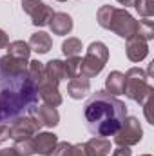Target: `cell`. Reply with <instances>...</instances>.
Returning <instances> with one entry per match:
<instances>
[{
    "instance_id": "cell-20",
    "label": "cell",
    "mask_w": 154,
    "mask_h": 156,
    "mask_svg": "<svg viewBox=\"0 0 154 156\" xmlns=\"http://www.w3.org/2000/svg\"><path fill=\"white\" fill-rule=\"evenodd\" d=\"M45 76L54 80V82H60L62 78H65V71H64V62L60 60H51L47 66H45Z\"/></svg>"
},
{
    "instance_id": "cell-16",
    "label": "cell",
    "mask_w": 154,
    "mask_h": 156,
    "mask_svg": "<svg viewBox=\"0 0 154 156\" xmlns=\"http://www.w3.org/2000/svg\"><path fill=\"white\" fill-rule=\"evenodd\" d=\"M47 156H87L83 151V145H71V144H56L54 149Z\"/></svg>"
},
{
    "instance_id": "cell-11",
    "label": "cell",
    "mask_w": 154,
    "mask_h": 156,
    "mask_svg": "<svg viewBox=\"0 0 154 156\" xmlns=\"http://www.w3.org/2000/svg\"><path fill=\"white\" fill-rule=\"evenodd\" d=\"M149 49H147V40L140 38L138 35H134L132 38H129L127 42V56L132 62H140L147 56Z\"/></svg>"
},
{
    "instance_id": "cell-7",
    "label": "cell",
    "mask_w": 154,
    "mask_h": 156,
    "mask_svg": "<svg viewBox=\"0 0 154 156\" xmlns=\"http://www.w3.org/2000/svg\"><path fill=\"white\" fill-rule=\"evenodd\" d=\"M142 127H140V122H138V118H127L125 122H123V125L120 127V131L116 133V144L118 145H125V147H129V145H134V144H138L140 140H142Z\"/></svg>"
},
{
    "instance_id": "cell-9",
    "label": "cell",
    "mask_w": 154,
    "mask_h": 156,
    "mask_svg": "<svg viewBox=\"0 0 154 156\" xmlns=\"http://www.w3.org/2000/svg\"><path fill=\"white\" fill-rule=\"evenodd\" d=\"M38 96L45 102V105H51V107H56L62 104V96L58 93V82L51 80L44 75V78L40 80L38 83Z\"/></svg>"
},
{
    "instance_id": "cell-8",
    "label": "cell",
    "mask_w": 154,
    "mask_h": 156,
    "mask_svg": "<svg viewBox=\"0 0 154 156\" xmlns=\"http://www.w3.org/2000/svg\"><path fill=\"white\" fill-rule=\"evenodd\" d=\"M22 7L33 18L35 26H49V22L54 15L53 9L49 5H45L42 0H22Z\"/></svg>"
},
{
    "instance_id": "cell-4",
    "label": "cell",
    "mask_w": 154,
    "mask_h": 156,
    "mask_svg": "<svg viewBox=\"0 0 154 156\" xmlns=\"http://www.w3.org/2000/svg\"><path fill=\"white\" fill-rule=\"evenodd\" d=\"M123 94H127L131 100H134L138 104H145V100H151L152 87L147 83V76L143 71H140L138 67L129 69V73L125 75Z\"/></svg>"
},
{
    "instance_id": "cell-21",
    "label": "cell",
    "mask_w": 154,
    "mask_h": 156,
    "mask_svg": "<svg viewBox=\"0 0 154 156\" xmlns=\"http://www.w3.org/2000/svg\"><path fill=\"white\" fill-rule=\"evenodd\" d=\"M62 51H64V55H65L67 58L78 56V55L82 53V44H80L78 38H67L62 44Z\"/></svg>"
},
{
    "instance_id": "cell-14",
    "label": "cell",
    "mask_w": 154,
    "mask_h": 156,
    "mask_svg": "<svg viewBox=\"0 0 154 156\" xmlns=\"http://www.w3.org/2000/svg\"><path fill=\"white\" fill-rule=\"evenodd\" d=\"M83 151L87 156H107L111 151V144L103 138H98L94 136L93 140H89L85 145H83Z\"/></svg>"
},
{
    "instance_id": "cell-28",
    "label": "cell",
    "mask_w": 154,
    "mask_h": 156,
    "mask_svg": "<svg viewBox=\"0 0 154 156\" xmlns=\"http://www.w3.org/2000/svg\"><path fill=\"white\" fill-rule=\"evenodd\" d=\"M113 156H131V151H129V147H120L118 151H114Z\"/></svg>"
},
{
    "instance_id": "cell-23",
    "label": "cell",
    "mask_w": 154,
    "mask_h": 156,
    "mask_svg": "<svg viewBox=\"0 0 154 156\" xmlns=\"http://www.w3.org/2000/svg\"><path fill=\"white\" fill-rule=\"evenodd\" d=\"M140 38L143 40H151L154 35V27H152V20H149V18H143V20H140L138 22V33H136Z\"/></svg>"
},
{
    "instance_id": "cell-22",
    "label": "cell",
    "mask_w": 154,
    "mask_h": 156,
    "mask_svg": "<svg viewBox=\"0 0 154 156\" xmlns=\"http://www.w3.org/2000/svg\"><path fill=\"white\" fill-rule=\"evenodd\" d=\"M80 60L82 58H78V56H71V58H67V62L64 64V71H65V78H75L80 75Z\"/></svg>"
},
{
    "instance_id": "cell-29",
    "label": "cell",
    "mask_w": 154,
    "mask_h": 156,
    "mask_svg": "<svg viewBox=\"0 0 154 156\" xmlns=\"http://www.w3.org/2000/svg\"><path fill=\"white\" fill-rule=\"evenodd\" d=\"M0 156H18L15 149H2L0 151Z\"/></svg>"
},
{
    "instance_id": "cell-13",
    "label": "cell",
    "mask_w": 154,
    "mask_h": 156,
    "mask_svg": "<svg viewBox=\"0 0 154 156\" xmlns=\"http://www.w3.org/2000/svg\"><path fill=\"white\" fill-rule=\"evenodd\" d=\"M49 26H51L54 35H67L73 29V18L65 13H54Z\"/></svg>"
},
{
    "instance_id": "cell-17",
    "label": "cell",
    "mask_w": 154,
    "mask_h": 156,
    "mask_svg": "<svg viewBox=\"0 0 154 156\" xmlns=\"http://www.w3.org/2000/svg\"><path fill=\"white\" fill-rule=\"evenodd\" d=\"M51 37L47 35V33H35L33 37H31V40H29V47L31 49H35L37 53H47L49 49H51Z\"/></svg>"
},
{
    "instance_id": "cell-2",
    "label": "cell",
    "mask_w": 154,
    "mask_h": 156,
    "mask_svg": "<svg viewBox=\"0 0 154 156\" xmlns=\"http://www.w3.org/2000/svg\"><path fill=\"white\" fill-rule=\"evenodd\" d=\"M127 107L107 91H96L83 105V118L93 136H114L123 125Z\"/></svg>"
},
{
    "instance_id": "cell-12",
    "label": "cell",
    "mask_w": 154,
    "mask_h": 156,
    "mask_svg": "<svg viewBox=\"0 0 154 156\" xmlns=\"http://www.w3.org/2000/svg\"><path fill=\"white\" fill-rule=\"evenodd\" d=\"M89 78L82 76V75H78V76L71 78L69 80V85H67V93H69V96L71 98H75V100H80V98H83L87 93H89Z\"/></svg>"
},
{
    "instance_id": "cell-5",
    "label": "cell",
    "mask_w": 154,
    "mask_h": 156,
    "mask_svg": "<svg viewBox=\"0 0 154 156\" xmlns=\"http://www.w3.org/2000/svg\"><path fill=\"white\" fill-rule=\"evenodd\" d=\"M107 58H109V51H107L105 44L93 42L89 45V49H87L85 58L80 60V75L85 78H91V76H94V75H98L103 69Z\"/></svg>"
},
{
    "instance_id": "cell-26",
    "label": "cell",
    "mask_w": 154,
    "mask_h": 156,
    "mask_svg": "<svg viewBox=\"0 0 154 156\" xmlns=\"http://www.w3.org/2000/svg\"><path fill=\"white\" fill-rule=\"evenodd\" d=\"M151 2H152V0H136V4H134L136 9H138L145 18H149V16L152 15V7H151L152 4H151Z\"/></svg>"
},
{
    "instance_id": "cell-19",
    "label": "cell",
    "mask_w": 154,
    "mask_h": 156,
    "mask_svg": "<svg viewBox=\"0 0 154 156\" xmlns=\"http://www.w3.org/2000/svg\"><path fill=\"white\" fill-rule=\"evenodd\" d=\"M123 83H125V75H121V73H111L107 80H105V85H107V91L111 93V94H121L123 93Z\"/></svg>"
},
{
    "instance_id": "cell-6",
    "label": "cell",
    "mask_w": 154,
    "mask_h": 156,
    "mask_svg": "<svg viewBox=\"0 0 154 156\" xmlns=\"http://www.w3.org/2000/svg\"><path fill=\"white\" fill-rule=\"evenodd\" d=\"M40 131V122L33 116H22L15 120L13 123H9V138H13L15 142L20 140H29L33 138Z\"/></svg>"
},
{
    "instance_id": "cell-1",
    "label": "cell",
    "mask_w": 154,
    "mask_h": 156,
    "mask_svg": "<svg viewBox=\"0 0 154 156\" xmlns=\"http://www.w3.org/2000/svg\"><path fill=\"white\" fill-rule=\"evenodd\" d=\"M38 107V85L27 71L0 75V123L35 113Z\"/></svg>"
},
{
    "instance_id": "cell-24",
    "label": "cell",
    "mask_w": 154,
    "mask_h": 156,
    "mask_svg": "<svg viewBox=\"0 0 154 156\" xmlns=\"http://www.w3.org/2000/svg\"><path fill=\"white\" fill-rule=\"evenodd\" d=\"M18 156H33L35 154V149H33V138L29 140H20V142H15V147Z\"/></svg>"
},
{
    "instance_id": "cell-18",
    "label": "cell",
    "mask_w": 154,
    "mask_h": 156,
    "mask_svg": "<svg viewBox=\"0 0 154 156\" xmlns=\"http://www.w3.org/2000/svg\"><path fill=\"white\" fill-rule=\"evenodd\" d=\"M29 53H31V47L29 44L18 40V42H13L7 45V55L13 56V58H18V60H27L29 58Z\"/></svg>"
},
{
    "instance_id": "cell-3",
    "label": "cell",
    "mask_w": 154,
    "mask_h": 156,
    "mask_svg": "<svg viewBox=\"0 0 154 156\" xmlns=\"http://www.w3.org/2000/svg\"><path fill=\"white\" fill-rule=\"evenodd\" d=\"M98 24L127 40L132 38L138 33V22L125 9H116L111 5H103L98 11Z\"/></svg>"
},
{
    "instance_id": "cell-31",
    "label": "cell",
    "mask_w": 154,
    "mask_h": 156,
    "mask_svg": "<svg viewBox=\"0 0 154 156\" xmlns=\"http://www.w3.org/2000/svg\"><path fill=\"white\" fill-rule=\"evenodd\" d=\"M120 4H123V5H134L136 4V0H118Z\"/></svg>"
},
{
    "instance_id": "cell-25",
    "label": "cell",
    "mask_w": 154,
    "mask_h": 156,
    "mask_svg": "<svg viewBox=\"0 0 154 156\" xmlns=\"http://www.w3.org/2000/svg\"><path fill=\"white\" fill-rule=\"evenodd\" d=\"M27 73H29V76L33 78L37 83H38L40 80L44 78L45 75V66L38 62V60H35V62H29V67H27Z\"/></svg>"
},
{
    "instance_id": "cell-32",
    "label": "cell",
    "mask_w": 154,
    "mask_h": 156,
    "mask_svg": "<svg viewBox=\"0 0 154 156\" xmlns=\"http://www.w3.org/2000/svg\"><path fill=\"white\" fill-rule=\"evenodd\" d=\"M60 2H65V0H60Z\"/></svg>"
},
{
    "instance_id": "cell-10",
    "label": "cell",
    "mask_w": 154,
    "mask_h": 156,
    "mask_svg": "<svg viewBox=\"0 0 154 156\" xmlns=\"http://www.w3.org/2000/svg\"><path fill=\"white\" fill-rule=\"evenodd\" d=\"M56 144H58V140H56V136H54L53 133H42V134L33 136V149H35V154L47 156L53 149H54Z\"/></svg>"
},
{
    "instance_id": "cell-30",
    "label": "cell",
    "mask_w": 154,
    "mask_h": 156,
    "mask_svg": "<svg viewBox=\"0 0 154 156\" xmlns=\"http://www.w3.org/2000/svg\"><path fill=\"white\" fill-rule=\"evenodd\" d=\"M5 45H7V35L0 29V49H2V47H5Z\"/></svg>"
},
{
    "instance_id": "cell-15",
    "label": "cell",
    "mask_w": 154,
    "mask_h": 156,
    "mask_svg": "<svg viewBox=\"0 0 154 156\" xmlns=\"http://www.w3.org/2000/svg\"><path fill=\"white\" fill-rule=\"evenodd\" d=\"M35 115H37V120L40 122V125H47V127H54L58 123V113L54 107L51 105H42V107H37L35 109Z\"/></svg>"
},
{
    "instance_id": "cell-27",
    "label": "cell",
    "mask_w": 154,
    "mask_h": 156,
    "mask_svg": "<svg viewBox=\"0 0 154 156\" xmlns=\"http://www.w3.org/2000/svg\"><path fill=\"white\" fill-rule=\"evenodd\" d=\"M7 138H9V125L0 123V144H2V142H5Z\"/></svg>"
}]
</instances>
